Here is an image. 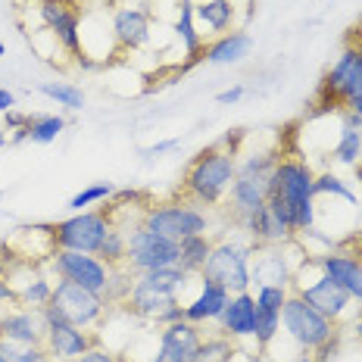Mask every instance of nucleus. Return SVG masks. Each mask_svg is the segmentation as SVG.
Here are the masks:
<instances>
[{"label": "nucleus", "instance_id": "obj_19", "mask_svg": "<svg viewBox=\"0 0 362 362\" xmlns=\"http://www.w3.org/2000/svg\"><path fill=\"white\" fill-rule=\"evenodd\" d=\"M315 266H319L337 288H344L353 297V303L362 306V266L346 247H331V250L313 256Z\"/></svg>", "mask_w": 362, "mask_h": 362}, {"label": "nucleus", "instance_id": "obj_42", "mask_svg": "<svg viewBox=\"0 0 362 362\" xmlns=\"http://www.w3.org/2000/svg\"><path fill=\"white\" fill-rule=\"evenodd\" d=\"M244 85H235V88H228V90H218L216 94V103H222V107H231V103H238L240 97H244Z\"/></svg>", "mask_w": 362, "mask_h": 362}, {"label": "nucleus", "instance_id": "obj_20", "mask_svg": "<svg viewBox=\"0 0 362 362\" xmlns=\"http://www.w3.org/2000/svg\"><path fill=\"white\" fill-rule=\"evenodd\" d=\"M97 344H100V337L97 334H90L88 328L69 325V322L47 325V337H44V346H47V353H50V359L54 362H75Z\"/></svg>", "mask_w": 362, "mask_h": 362}, {"label": "nucleus", "instance_id": "obj_1", "mask_svg": "<svg viewBox=\"0 0 362 362\" xmlns=\"http://www.w3.org/2000/svg\"><path fill=\"white\" fill-rule=\"evenodd\" d=\"M187 284V272L181 266H165V269H150L138 272L132 281V293L125 300V309L132 315L153 325H172V322L185 319V306H181L178 293Z\"/></svg>", "mask_w": 362, "mask_h": 362}, {"label": "nucleus", "instance_id": "obj_8", "mask_svg": "<svg viewBox=\"0 0 362 362\" xmlns=\"http://www.w3.org/2000/svg\"><path fill=\"white\" fill-rule=\"evenodd\" d=\"M37 16L41 25L57 37V44L72 57L75 66L81 69H94V57L85 54L81 47V19L85 10L78 6V0H37Z\"/></svg>", "mask_w": 362, "mask_h": 362}, {"label": "nucleus", "instance_id": "obj_35", "mask_svg": "<svg viewBox=\"0 0 362 362\" xmlns=\"http://www.w3.org/2000/svg\"><path fill=\"white\" fill-rule=\"evenodd\" d=\"M0 362H54L47 346H28V344H13L0 337Z\"/></svg>", "mask_w": 362, "mask_h": 362}, {"label": "nucleus", "instance_id": "obj_10", "mask_svg": "<svg viewBox=\"0 0 362 362\" xmlns=\"http://www.w3.org/2000/svg\"><path fill=\"white\" fill-rule=\"evenodd\" d=\"M141 225L169 240H178V244L194 235H209V216L197 209V203H185V200L147 206L144 216H141Z\"/></svg>", "mask_w": 362, "mask_h": 362}, {"label": "nucleus", "instance_id": "obj_21", "mask_svg": "<svg viewBox=\"0 0 362 362\" xmlns=\"http://www.w3.org/2000/svg\"><path fill=\"white\" fill-rule=\"evenodd\" d=\"M0 337L13 344L44 346V337H47L44 313L41 309H25V306H13L6 313H0Z\"/></svg>", "mask_w": 362, "mask_h": 362}, {"label": "nucleus", "instance_id": "obj_23", "mask_svg": "<svg viewBox=\"0 0 362 362\" xmlns=\"http://www.w3.org/2000/svg\"><path fill=\"white\" fill-rule=\"evenodd\" d=\"M231 293L222 288L218 281H213V278H203L200 275V288L197 293H194L185 306V319L194 322V325H206V322H218L225 313V306H228Z\"/></svg>", "mask_w": 362, "mask_h": 362}, {"label": "nucleus", "instance_id": "obj_55", "mask_svg": "<svg viewBox=\"0 0 362 362\" xmlns=\"http://www.w3.org/2000/svg\"><path fill=\"white\" fill-rule=\"evenodd\" d=\"M122 362H134V359H122Z\"/></svg>", "mask_w": 362, "mask_h": 362}, {"label": "nucleus", "instance_id": "obj_26", "mask_svg": "<svg viewBox=\"0 0 362 362\" xmlns=\"http://www.w3.org/2000/svg\"><path fill=\"white\" fill-rule=\"evenodd\" d=\"M175 35H178V41L185 44V54H187L185 66H181V72H185L203 59V35L197 32V10H194V0H178Z\"/></svg>", "mask_w": 362, "mask_h": 362}, {"label": "nucleus", "instance_id": "obj_40", "mask_svg": "<svg viewBox=\"0 0 362 362\" xmlns=\"http://www.w3.org/2000/svg\"><path fill=\"white\" fill-rule=\"evenodd\" d=\"M28 122H32V112H22V110H6L4 112V132H22V128H28Z\"/></svg>", "mask_w": 362, "mask_h": 362}, {"label": "nucleus", "instance_id": "obj_22", "mask_svg": "<svg viewBox=\"0 0 362 362\" xmlns=\"http://www.w3.org/2000/svg\"><path fill=\"white\" fill-rule=\"evenodd\" d=\"M150 13L141 6H116L110 19L112 28V41L119 50H138L150 41Z\"/></svg>", "mask_w": 362, "mask_h": 362}, {"label": "nucleus", "instance_id": "obj_3", "mask_svg": "<svg viewBox=\"0 0 362 362\" xmlns=\"http://www.w3.org/2000/svg\"><path fill=\"white\" fill-rule=\"evenodd\" d=\"M269 191H272L269 197L284 200L297 235L315 228V218H319V209H315V172L306 160H297V156H284L281 160L278 156L269 178Z\"/></svg>", "mask_w": 362, "mask_h": 362}, {"label": "nucleus", "instance_id": "obj_48", "mask_svg": "<svg viewBox=\"0 0 362 362\" xmlns=\"http://www.w3.org/2000/svg\"><path fill=\"white\" fill-rule=\"evenodd\" d=\"M353 334H356V341L362 344V309H356V315H353Z\"/></svg>", "mask_w": 362, "mask_h": 362}, {"label": "nucleus", "instance_id": "obj_15", "mask_svg": "<svg viewBox=\"0 0 362 362\" xmlns=\"http://www.w3.org/2000/svg\"><path fill=\"white\" fill-rule=\"evenodd\" d=\"M240 231L253 244H291V240H297V228H293L291 213L281 197H269L266 206H259L253 216L240 222Z\"/></svg>", "mask_w": 362, "mask_h": 362}, {"label": "nucleus", "instance_id": "obj_43", "mask_svg": "<svg viewBox=\"0 0 362 362\" xmlns=\"http://www.w3.org/2000/svg\"><path fill=\"white\" fill-rule=\"evenodd\" d=\"M4 306H19V303H16V291H13V284L6 281V278H0V309Z\"/></svg>", "mask_w": 362, "mask_h": 362}, {"label": "nucleus", "instance_id": "obj_25", "mask_svg": "<svg viewBox=\"0 0 362 362\" xmlns=\"http://www.w3.org/2000/svg\"><path fill=\"white\" fill-rule=\"evenodd\" d=\"M250 50H253V37L247 32H225L213 44L203 47V59L213 66H235L250 57Z\"/></svg>", "mask_w": 362, "mask_h": 362}, {"label": "nucleus", "instance_id": "obj_45", "mask_svg": "<svg viewBox=\"0 0 362 362\" xmlns=\"http://www.w3.org/2000/svg\"><path fill=\"white\" fill-rule=\"evenodd\" d=\"M13 259H16V253L10 250V247H0V278H6V272H10V266H13Z\"/></svg>", "mask_w": 362, "mask_h": 362}, {"label": "nucleus", "instance_id": "obj_33", "mask_svg": "<svg viewBox=\"0 0 362 362\" xmlns=\"http://www.w3.org/2000/svg\"><path fill=\"white\" fill-rule=\"evenodd\" d=\"M125 253H128V231L116 222V225L110 228L107 240L100 244V250H97V256H100V259L107 262L110 269H116V266H125Z\"/></svg>", "mask_w": 362, "mask_h": 362}, {"label": "nucleus", "instance_id": "obj_41", "mask_svg": "<svg viewBox=\"0 0 362 362\" xmlns=\"http://www.w3.org/2000/svg\"><path fill=\"white\" fill-rule=\"evenodd\" d=\"M75 362H122V356H116L112 350H107V346H90V350L85 353V356H78Z\"/></svg>", "mask_w": 362, "mask_h": 362}, {"label": "nucleus", "instance_id": "obj_2", "mask_svg": "<svg viewBox=\"0 0 362 362\" xmlns=\"http://www.w3.org/2000/svg\"><path fill=\"white\" fill-rule=\"evenodd\" d=\"M238 175V150L213 144L203 147L181 178V194L197 206H218L231 191V181Z\"/></svg>", "mask_w": 362, "mask_h": 362}, {"label": "nucleus", "instance_id": "obj_38", "mask_svg": "<svg viewBox=\"0 0 362 362\" xmlns=\"http://www.w3.org/2000/svg\"><path fill=\"white\" fill-rule=\"evenodd\" d=\"M235 356V341L225 334L216 337H203V350H200V362H231Z\"/></svg>", "mask_w": 362, "mask_h": 362}, {"label": "nucleus", "instance_id": "obj_52", "mask_svg": "<svg viewBox=\"0 0 362 362\" xmlns=\"http://www.w3.org/2000/svg\"><path fill=\"white\" fill-rule=\"evenodd\" d=\"M353 172H356V178H359V185H362V163L353 165Z\"/></svg>", "mask_w": 362, "mask_h": 362}, {"label": "nucleus", "instance_id": "obj_9", "mask_svg": "<svg viewBox=\"0 0 362 362\" xmlns=\"http://www.w3.org/2000/svg\"><path fill=\"white\" fill-rule=\"evenodd\" d=\"M281 328L284 334L291 337L293 344H297L300 353H315L325 341H331V337L337 334V328L331 319H325V315L319 313L315 306H309L300 293H288V303H284L281 309Z\"/></svg>", "mask_w": 362, "mask_h": 362}, {"label": "nucleus", "instance_id": "obj_32", "mask_svg": "<svg viewBox=\"0 0 362 362\" xmlns=\"http://www.w3.org/2000/svg\"><path fill=\"white\" fill-rule=\"evenodd\" d=\"M112 194H116V187H112L110 181H97V185H88V187H81L78 194H72L69 203H66V209H69V213H81V209L107 203Z\"/></svg>", "mask_w": 362, "mask_h": 362}, {"label": "nucleus", "instance_id": "obj_18", "mask_svg": "<svg viewBox=\"0 0 362 362\" xmlns=\"http://www.w3.org/2000/svg\"><path fill=\"white\" fill-rule=\"evenodd\" d=\"M293 293H300L309 306H315L325 319L334 322V325L344 315H350V309H353V297L344 288H337L322 269L315 272V281H309L306 288H293Z\"/></svg>", "mask_w": 362, "mask_h": 362}, {"label": "nucleus", "instance_id": "obj_37", "mask_svg": "<svg viewBox=\"0 0 362 362\" xmlns=\"http://www.w3.org/2000/svg\"><path fill=\"white\" fill-rule=\"evenodd\" d=\"M132 281H134V275L125 266L112 269L110 272V284H107V291H103V300H107V306H122L125 300H128V293H132Z\"/></svg>", "mask_w": 362, "mask_h": 362}, {"label": "nucleus", "instance_id": "obj_11", "mask_svg": "<svg viewBox=\"0 0 362 362\" xmlns=\"http://www.w3.org/2000/svg\"><path fill=\"white\" fill-rule=\"evenodd\" d=\"M178 240H169L156 231L144 228V225H134L128 231V253H125V269L132 275L150 269H165V266H178Z\"/></svg>", "mask_w": 362, "mask_h": 362}, {"label": "nucleus", "instance_id": "obj_31", "mask_svg": "<svg viewBox=\"0 0 362 362\" xmlns=\"http://www.w3.org/2000/svg\"><path fill=\"white\" fill-rule=\"evenodd\" d=\"M63 132H66V119L59 112H37L28 122V141L32 144H54Z\"/></svg>", "mask_w": 362, "mask_h": 362}, {"label": "nucleus", "instance_id": "obj_27", "mask_svg": "<svg viewBox=\"0 0 362 362\" xmlns=\"http://www.w3.org/2000/svg\"><path fill=\"white\" fill-rule=\"evenodd\" d=\"M337 165H356L362 163V119L350 110H341V138L331 150Z\"/></svg>", "mask_w": 362, "mask_h": 362}, {"label": "nucleus", "instance_id": "obj_13", "mask_svg": "<svg viewBox=\"0 0 362 362\" xmlns=\"http://www.w3.org/2000/svg\"><path fill=\"white\" fill-rule=\"evenodd\" d=\"M50 303L63 313V319L69 322V325H78L88 331L100 325L103 315H107V300H103V293H94V291L81 288V284H72V281H57Z\"/></svg>", "mask_w": 362, "mask_h": 362}, {"label": "nucleus", "instance_id": "obj_5", "mask_svg": "<svg viewBox=\"0 0 362 362\" xmlns=\"http://www.w3.org/2000/svg\"><path fill=\"white\" fill-rule=\"evenodd\" d=\"M275 163H278L275 153H253L244 163H238V175L231 181V191H228V209L238 225L247 216H253L259 206H266V200L272 194L269 178H272Z\"/></svg>", "mask_w": 362, "mask_h": 362}, {"label": "nucleus", "instance_id": "obj_12", "mask_svg": "<svg viewBox=\"0 0 362 362\" xmlns=\"http://www.w3.org/2000/svg\"><path fill=\"white\" fill-rule=\"evenodd\" d=\"M47 269L57 281H72L81 288L103 293L110 284V266L97 253H75V250H54L47 259Z\"/></svg>", "mask_w": 362, "mask_h": 362}, {"label": "nucleus", "instance_id": "obj_17", "mask_svg": "<svg viewBox=\"0 0 362 362\" xmlns=\"http://www.w3.org/2000/svg\"><path fill=\"white\" fill-rule=\"evenodd\" d=\"M200 350H203L200 325L178 319L160 331V346H156L150 362H200Z\"/></svg>", "mask_w": 362, "mask_h": 362}, {"label": "nucleus", "instance_id": "obj_4", "mask_svg": "<svg viewBox=\"0 0 362 362\" xmlns=\"http://www.w3.org/2000/svg\"><path fill=\"white\" fill-rule=\"evenodd\" d=\"M112 225H116V206L81 209L63 222H50V240H54V250L97 253Z\"/></svg>", "mask_w": 362, "mask_h": 362}, {"label": "nucleus", "instance_id": "obj_54", "mask_svg": "<svg viewBox=\"0 0 362 362\" xmlns=\"http://www.w3.org/2000/svg\"><path fill=\"white\" fill-rule=\"evenodd\" d=\"M6 54V47H4V41H0V57H4Z\"/></svg>", "mask_w": 362, "mask_h": 362}, {"label": "nucleus", "instance_id": "obj_36", "mask_svg": "<svg viewBox=\"0 0 362 362\" xmlns=\"http://www.w3.org/2000/svg\"><path fill=\"white\" fill-rule=\"evenodd\" d=\"M322 194H328V197H341L344 203H350V206H359L356 191H353L344 178H337L334 172H322V175H315V197H322Z\"/></svg>", "mask_w": 362, "mask_h": 362}, {"label": "nucleus", "instance_id": "obj_47", "mask_svg": "<svg viewBox=\"0 0 362 362\" xmlns=\"http://www.w3.org/2000/svg\"><path fill=\"white\" fill-rule=\"evenodd\" d=\"M344 110L356 112V116L362 119V90H359V94H353V97H350V100H346V103H344Z\"/></svg>", "mask_w": 362, "mask_h": 362}, {"label": "nucleus", "instance_id": "obj_46", "mask_svg": "<svg viewBox=\"0 0 362 362\" xmlns=\"http://www.w3.org/2000/svg\"><path fill=\"white\" fill-rule=\"evenodd\" d=\"M16 107V97H13V90H6V88H0V112H6V110H13Z\"/></svg>", "mask_w": 362, "mask_h": 362}, {"label": "nucleus", "instance_id": "obj_50", "mask_svg": "<svg viewBox=\"0 0 362 362\" xmlns=\"http://www.w3.org/2000/svg\"><path fill=\"white\" fill-rule=\"evenodd\" d=\"M293 362H315V356H313V353H297V359H293Z\"/></svg>", "mask_w": 362, "mask_h": 362}, {"label": "nucleus", "instance_id": "obj_51", "mask_svg": "<svg viewBox=\"0 0 362 362\" xmlns=\"http://www.w3.org/2000/svg\"><path fill=\"white\" fill-rule=\"evenodd\" d=\"M6 144H10V134H6V132H0V150H4Z\"/></svg>", "mask_w": 362, "mask_h": 362}, {"label": "nucleus", "instance_id": "obj_30", "mask_svg": "<svg viewBox=\"0 0 362 362\" xmlns=\"http://www.w3.org/2000/svg\"><path fill=\"white\" fill-rule=\"evenodd\" d=\"M37 94H44L57 107L72 110V112H78L85 107V90L78 85H72V81H44V85H37Z\"/></svg>", "mask_w": 362, "mask_h": 362}, {"label": "nucleus", "instance_id": "obj_14", "mask_svg": "<svg viewBox=\"0 0 362 362\" xmlns=\"http://www.w3.org/2000/svg\"><path fill=\"white\" fill-rule=\"evenodd\" d=\"M6 281L16 291V303L25 309H44L54 297V275H50L47 262H35V259H13Z\"/></svg>", "mask_w": 362, "mask_h": 362}, {"label": "nucleus", "instance_id": "obj_29", "mask_svg": "<svg viewBox=\"0 0 362 362\" xmlns=\"http://www.w3.org/2000/svg\"><path fill=\"white\" fill-rule=\"evenodd\" d=\"M213 244L216 240L209 238V235H194V238H185L178 244V266L187 272V275H200L203 266H206V259H209V253H213Z\"/></svg>", "mask_w": 362, "mask_h": 362}, {"label": "nucleus", "instance_id": "obj_7", "mask_svg": "<svg viewBox=\"0 0 362 362\" xmlns=\"http://www.w3.org/2000/svg\"><path fill=\"white\" fill-rule=\"evenodd\" d=\"M256 244L250 238L238 240V238H222L213 244L206 266L200 275L218 281L228 293H244L250 291V262H253Z\"/></svg>", "mask_w": 362, "mask_h": 362}, {"label": "nucleus", "instance_id": "obj_53", "mask_svg": "<svg viewBox=\"0 0 362 362\" xmlns=\"http://www.w3.org/2000/svg\"><path fill=\"white\" fill-rule=\"evenodd\" d=\"M353 28H356V32L362 35V10H359V16H356V25H353Z\"/></svg>", "mask_w": 362, "mask_h": 362}, {"label": "nucleus", "instance_id": "obj_24", "mask_svg": "<svg viewBox=\"0 0 362 362\" xmlns=\"http://www.w3.org/2000/svg\"><path fill=\"white\" fill-rule=\"evenodd\" d=\"M218 328H222L225 337H231V341H244V337L256 334V297L250 291L244 293H231L228 306H225L222 319H218Z\"/></svg>", "mask_w": 362, "mask_h": 362}, {"label": "nucleus", "instance_id": "obj_49", "mask_svg": "<svg viewBox=\"0 0 362 362\" xmlns=\"http://www.w3.org/2000/svg\"><path fill=\"white\" fill-rule=\"evenodd\" d=\"M353 244H356V250H350L353 256H356V259H359V266H362V238L356 240V238H353Z\"/></svg>", "mask_w": 362, "mask_h": 362}, {"label": "nucleus", "instance_id": "obj_16", "mask_svg": "<svg viewBox=\"0 0 362 362\" xmlns=\"http://www.w3.org/2000/svg\"><path fill=\"white\" fill-rule=\"evenodd\" d=\"M291 244H256L253 250V262H250V284L262 288V284H278V288H291L293 284V272L306 259L288 256Z\"/></svg>", "mask_w": 362, "mask_h": 362}, {"label": "nucleus", "instance_id": "obj_34", "mask_svg": "<svg viewBox=\"0 0 362 362\" xmlns=\"http://www.w3.org/2000/svg\"><path fill=\"white\" fill-rule=\"evenodd\" d=\"M278 334H281V313H272V309L256 306V334H253L256 350L266 353Z\"/></svg>", "mask_w": 362, "mask_h": 362}, {"label": "nucleus", "instance_id": "obj_39", "mask_svg": "<svg viewBox=\"0 0 362 362\" xmlns=\"http://www.w3.org/2000/svg\"><path fill=\"white\" fill-rule=\"evenodd\" d=\"M288 293L291 288H278V284H262V288H256V306L259 309H272V313H281L284 303H288Z\"/></svg>", "mask_w": 362, "mask_h": 362}, {"label": "nucleus", "instance_id": "obj_6", "mask_svg": "<svg viewBox=\"0 0 362 362\" xmlns=\"http://www.w3.org/2000/svg\"><path fill=\"white\" fill-rule=\"evenodd\" d=\"M362 90V35L353 28V35L346 37L341 57H337V63L331 66L325 72V78H322L319 85V110H344V103L350 100L353 94H359Z\"/></svg>", "mask_w": 362, "mask_h": 362}, {"label": "nucleus", "instance_id": "obj_28", "mask_svg": "<svg viewBox=\"0 0 362 362\" xmlns=\"http://www.w3.org/2000/svg\"><path fill=\"white\" fill-rule=\"evenodd\" d=\"M194 10H197V19L213 35H225L235 25V16H238L235 0H200V4H194Z\"/></svg>", "mask_w": 362, "mask_h": 362}, {"label": "nucleus", "instance_id": "obj_44", "mask_svg": "<svg viewBox=\"0 0 362 362\" xmlns=\"http://www.w3.org/2000/svg\"><path fill=\"white\" fill-rule=\"evenodd\" d=\"M178 147V138H169V141H156L153 147H147L144 153L147 156H160V153H169V150H175Z\"/></svg>", "mask_w": 362, "mask_h": 362}]
</instances>
